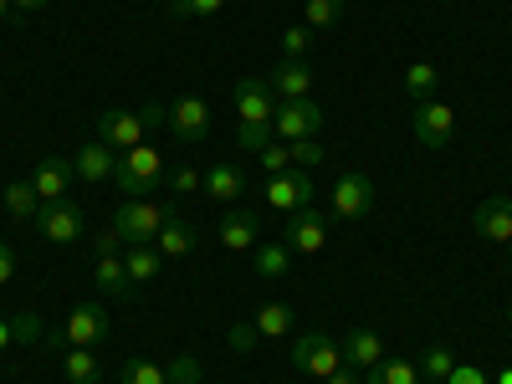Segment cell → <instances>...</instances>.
Instances as JSON below:
<instances>
[{
  "label": "cell",
  "mask_w": 512,
  "mask_h": 384,
  "mask_svg": "<svg viewBox=\"0 0 512 384\" xmlns=\"http://www.w3.org/2000/svg\"><path fill=\"white\" fill-rule=\"evenodd\" d=\"M0 93H6V88H0Z\"/></svg>",
  "instance_id": "cell-52"
},
{
  "label": "cell",
  "mask_w": 512,
  "mask_h": 384,
  "mask_svg": "<svg viewBox=\"0 0 512 384\" xmlns=\"http://www.w3.org/2000/svg\"><path fill=\"white\" fill-rule=\"evenodd\" d=\"M282 246L292 251V256H313V251H323L328 246V221L318 216V210H292L287 216V226H282Z\"/></svg>",
  "instance_id": "cell-8"
},
{
  "label": "cell",
  "mask_w": 512,
  "mask_h": 384,
  "mask_svg": "<svg viewBox=\"0 0 512 384\" xmlns=\"http://www.w3.org/2000/svg\"><path fill=\"white\" fill-rule=\"evenodd\" d=\"M6 11H11V0H0V21H6Z\"/></svg>",
  "instance_id": "cell-49"
},
{
  "label": "cell",
  "mask_w": 512,
  "mask_h": 384,
  "mask_svg": "<svg viewBox=\"0 0 512 384\" xmlns=\"http://www.w3.org/2000/svg\"><path fill=\"white\" fill-rule=\"evenodd\" d=\"M308 47H313V26H287L282 31V52L287 57H308Z\"/></svg>",
  "instance_id": "cell-35"
},
{
  "label": "cell",
  "mask_w": 512,
  "mask_h": 384,
  "mask_svg": "<svg viewBox=\"0 0 512 384\" xmlns=\"http://www.w3.org/2000/svg\"><path fill=\"white\" fill-rule=\"evenodd\" d=\"M364 384H420V369L410 359H379Z\"/></svg>",
  "instance_id": "cell-25"
},
{
  "label": "cell",
  "mask_w": 512,
  "mask_h": 384,
  "mask_svg": "<svg viewBox=\"0 0 512 384\" xmlns=\"http://www.w3.org/2000/svg\"><path fill=\"white\" fill-rule=\"evenodd\" d=\"M497 384H512V364H507V369H502V374H497Z\"/></svg>",
  "instance_id": "cell-48"
},
{
  "label": "cell",
  "mask_w": 512,
  "mask_h": 384,
  "mask_svg": "<svg viewBox=\"0 0 512 384\" xmlns=\"http://www.w3.org/2000/svg\"><path fill=\"white\" fill-rule=\"evenodd\" d=\"M113 164H118V149H108L103 139H93V144H82V149L72 154V175L88 180V185H98V180H113Z\"/></svg>",
  "instance_id": "cell-14"
},
{
  "label": "cell",
  "mask_w": 512,
  "mask_h": 384,
  "mask_svg": "<svg viewBox=\"0 0 512 384\" xmlns=\"http://www.w3.org/2000/svg\"><path fill=\"white\" fill-rule=\"evenodd\" d=\"M216 236H221L226 251H251V246H256V216H251V210H236V216L221 221Z\"/></svg>",
  "instance_id": "cell-21"
},
{
  "label": "cell",
  "mask_w": 512,
  "mask_h": 384,
  "mask_svg": "<svg viewBox=\"0 0 512 384\" xmlns=\"http://www.w3.org/2000/svg\"><path fill=\"white\" fill-rule=\"evenodd\" d=\"M436 82H441V72H436L431 62H415V67L405 72V93H410L415 103H425V98L436 93Z\"/></svg>",
  "instance_id": "cell-29"
},
{
  "label": "cell",
  "mask_w": 512,
  "mask_h": 384,
  "mask_svg": "<svg viewBox=\"0 0 512 384\" xmlns=\"http://www.w3.org/2000/svg\"><path fill=\"white\" fill-rule=\"evenodd\" d=\"M456 364H461V359H456L446 344H436V349H425V359H420V374H425V379H436V384H446V374H451Z\"/></svg>",
  "instance_id": "cell-30"
},
{
  "label": "cell",
  "mask_w": 512,
  "mask_h": 384,
  "mask_svg": "<svg viewBox=\"0 0 512 384\" xmlns=\"http://www.w3.org/2000/svg\"><path fill=\"white\" fill-rule=\"evenodd\" d=\"M108 313L98 308V303H77L72 313H67V328L62 333H52V344H72V349H93V344H103L108 338Z\"/></svg>",
  "instance_id": "cell-5"
},
{
  "label": "cell",
  "mask_w": 512,
  "mask_h": 384,
  "mask_svg": "<svg viewBox=\"0 0 512 384\" xmlns=\"http://www.w3.org/2000/svg\"><path fill=\"white\" fill-rule=\"evenodd\" d=\"M472 226H477V236H487V241L507 246V241H512V200H502V195H497V200H482Z\"/></svg>",
  "instance_id": "cell-17"
},
{
  "label": "cell",
  "mask_w": 512,
  "mask_h": 384,
  "mask_svg": "<svg viewBox=\"0 0 512 384\" xmlns=\"http://www.w3.org/2000/svg\"><path fill=\"white\" fill-rule=\"evenodd\" d=\"M267 88H277L282 98H308V88H313V67H308L303 57H282V62L272 67V77H267Z\"/></svg>",
  "instance_id": "cell-16"
},
{
  "label": "cell",
  "mask_w": 512,
  "mask_h": 384,
  "mask_svg": "<svg viewBox=\"0 0 512 384\" xmlns=\"http://www.w3.org/2000/svg\"><path fill=\"white\" fill-rule=\"evenodd\" d=\"M410 128H415V139H420L425 149H446L451 134H456V113H451L446 103H436V98H425V103H415Z\"/></svg>",
  "instance_id": "cell-9"
},
{
  "label": "cell",
  "mask_w": 512,
  "mask_h": 384,
  "mask_svg": "<svg viewBox=\"0 0 512 384\" xmlns=\"http://www.w3.org/2000/svg\"><path fill=\"white\" fill-rule=\"evenodd\" d=\"M205 175H195L190 164H175V175H169V195H195Z\"/></svg>",
  "instance_id": "cell-36"
},
{
  "label": "cell",
  "mask_w": 512,
  "mask_h": 384,
  "mask_svg": "<svg viewBox=\"0 0 512 384\" xmlns=\"http://www.w3.org/2000/svg\"><path fill=\"white\" fill-rule=\"evenodd\" d=\"M236 113H241V123H272V113H277V103H272V88L262 77H236Z\"/></svg>",
  "instance_id": "cell-13"
},
{
  "label": "cell",
  "mask_w": 512,
  "mask_h": 384,
  "mask_svg": "<svg viewBox=\"0 0 512 384\" xmlns=\"http://www.w3.org/2000/svg\"><path fill=\"white\" fill-rule=\"evenodd\" d=\"M11 6H16V11H26V16H36V11H47L52 0H11Z\"/></svg>",
  "instance_id": "cell-45"
},
{
  "label": "cell",
  "mask_w": 512,
  "mask_h": 384,
  "mask_svg": "<svg viewBox=\"0 0 512 384\" xmlns=\"http://www.w3.org/2000/svg\"><path fill=\"white\" fill-rule=\"evenodd\" d=\"M236 144H241V154H262L272 144V123H241L236 128Z\"/></svg>",
  "instance_id": "cell-32"
},
{
  "label": "cell",
  "mask_w": 512,
  "mask_h": 384,
  "mask_svg": "<svg viewBox=\"0 0 512 384\" xmlns=\"http://www.w3.org/2000/svg\"><path fill=\"white\" fill-rule=\"evenodd\" d=\"M31 185H36L41 205L67 200V190H72V164H67V159H41V164L31 169Z\"/></svg>",
  "instance_id": "cell-15"
},
{
  "label": "cell",
  "mask_w": 512,
  "mask_h": 384,
  "mask_svg": "<svg viewBox=\"0 0 512 384\" xmlns=\"http://www.w3.org/2000/svg\"><path fill=\"white\" fill-rule=\"evenodd\" d=\"M200 190H205L210 200L231 205V200H241V195H246V175H241L236 164H210V169H205V180H200Z\"/></svg>",
  "instance_id": "cell-19"
},
{
  "label": "cell",
  "mask_w": 512,
  "mask_h": 384,
  "mask_svg": "<svg viewBox=\"0 0 512 384\" xmlns=\"http://www.w3.org/2000/svg\"><path fill=\"white\" fill-rule=\"evenodd\" d=\"M93 282H98V292H108V297L128 292V272H123V256H98V272H93Z\"/></svg>",
  "instance_id": "cell-27"
},
{
  "label": "cell",
  "mask_w": 512,
  "mask_h": 384,
  "mask_svg": "<svg viewBox=\"0 0 512 384\" xmlns=\"http://www.w3.org/2000/svg\"><path fill=\"white\" fill-rule=\"evenodd\" d=\"M256 159H262V169H267V180H272V175H282V169H292V144H287V139H282V144L272 139V144H267L262 154H256Z\"/></svg>",
  "instance_id": "cell-33"
},
{
  "label": "cell",
  "mask_w": 512,
  "mask_h": 384,
  "mask_svg": "<svg viewBox=\"0 0 512 384\" xmlns=\"http://www.w3.org/2000/svg\"><path fill=\"white\" fill-rule=\"evenodd\" d=\"M221 6H226V0H175L180 16H216Z\"/></svg>",
  "instance_id": "cell-40"
},
{
  "label": "cell",
  "mask_w": 512,
  "mask_h": 384,
  "mask_svg": "<svg viewBox=\"0 0 512 384\" xmlns=\"http://www.w3.org/2000/svg\"><path fill=\"white\" fill-rule=\"evenodd\" d=\"M369 205H374V180L359 175V169L333 185V216H338V221H359V216H369Z\"/></svg>",
  "instance_id": "cell-11"
},
{
  "label": "cell",
  "mask_w": 512,
  "mask_h": 384,
  "mask_svg": "<svg viewBox=\"0 0 512 384\" xmlns=\"http://www.w3.org/2000/svg\"><path fill=\"white\" fill-rule=\"evenodd\" d=\"M62 374H67V384H98V379H103L93 349H67V354H62Z\"/></svg>",
  "instance_id": "cell-24"
},
{
  "label": "cell",
  "mask_w": 512,
  "mask_h": 384,
  "mask_svg": "<svg viewBox=\"0 0 512 384\" xmlns=\"http://www.w3.org/2000/svg\"><path fill=\"white\" fill-rule=\"evenodd\" d=\"M287 267H292V251L282 241L256 246V272H262V277H287Z\"/></svg>",
  "instance_id": "cell-28"
},
{
  "label": "cell",
  "mask_w": 512,
  "mask_h": 384,
  "mask_svg": "<svg viewBox=\"0 0 512 384\" xmlns=\"http://www.w3.org/2000/svg\"><path fill=\"white\" fill-rule=\"evenodd\" d=\"M328 154H323V144L318 139H297L292 144V164H303V169H313V164H323Z\"/></svg>",
  "instance_id": "cell-37"
},
{
  "label": "cell",
  "mask_w": 512,
  "mask_h": 384,
  "mask_svg": "<svg viewBox=\"0 0 512 384\" xmlns=\"http://www.w3.org/2000/svg\"><path fill=\"white\" fill-rule=\"evenodd\" d=\"M323 384H359V379H354V369H333Z\"/></svg>",
  "instance_id": "cell-47"
},
{
  "label": "cell",
  "mask_w": 512,
  "mask_h": 384,
  "mask_svg": "<svg viewBox=\"0 0 512 384\" xmlns=\"http://www.w3.org/2000/svg\"><path fill=\"white\" fill-rule=\"evenodd\" d=\"M292 369L297 374H313V379H328L333 369H344V354L328 344V333H303L292 344Z\"/></svg>",
  "instance_id": "cell-7"
},
{
  "label": "cell",
  "mask_w": 512,
  "mask_h": 384,
  "mask_svg": "<svg viewBox=\"0 0 512 384\" xmlns=\"http://www.w3.org/2000/svg\"><path fill=\"white\" fill-rule=\"evenodd\" d=\"M93 246H98V256H123V246H128V241L108 226V231H98V236H93Z\"/></svg>",
  "instance_id": "cell-41"
},
{
  "label": "cell",
  "mask_w": 512,
  "mask_h": 384,
  "mask_svg": "<svg viewBox=\"0 0 512 384\" xmlns=\"http://www.w3.org/2000/svg\"><path fill=\"white\" fill-rule=\"evenodd\" d=\"M169 128H175L180 144H205L210 139V103L205 98H175V108H169Z\"/></svg>",
  "instance_id": "cell-12"
},
{
  "label": "cell",
  "mask_w": 512,
  "mask_h": 384,
  "mask_svg": "<svg viewBox=\"0 0 512 384\" xmlns=\"http://www.w3.org/2000/svg\"><path fill=\"white\" fill-rule=\"evenodd\" d=\"M338 16H344V0H308V26H313V31L333 26Z\"/></svg>",
  "instance_id": "cell-34"
},
{
  "label": "cell",
  "mask_w": 512,
  "mask_h": 384,
  "mask_svg": "<svg viewBox=\"0 0 512 384\" xmlns=\"http://www.w3.org/2000/svg\"><path fill=\"white\" fill-rule=\"evenodd\" d=\"M507 323H512V297H507Z\"/></svg>",
  "instance_id": "cell-50"
},
{
  "label": "cell",
  "mask_w": 512,
  "mask_h": 384,
  "mask_svg": "<svg viewBox=\"0 0 512 384\" xmlns=\"http://www.w3.org/2000/svg\"><path fill=\"white\" fill-rule=\"evenodd\" d=\"M308 200H313V180H308L297 164L267 180V205H272V210H282V216H292V210H303Z\"/></svg>",
  "instance_id": "cell-10"
},
{
  "label": "cell",
  "mask_w": 512,
  "mask_h": 384,
  "mask_svg": "<svg viewBox=\"0 0 512 384\" xmlns=\"http://www.w3.org/2000/svg\"><path fill=\"white\" fill-rule=\"evenodd\" d=\"M164 221H169V210H164L159 200H123V205L113 210V231H118L128 246H149Z\"/></svg>",
  "instance_id": "cell-2"
},
{
  "label": "cell",
  "mask_w": 512,
  "mask_h": 384,
  "mask_svg": "<svg viewBox=\"0 0 512 384\" xmlns=\"http://www.w3.org/2000/svg\"><path fill=\"white\" fill-rule=\"evenodd\" d=\"M256 333L262 338H282V333H292V308L287 303H267V308H256Z\"/></svg>",
  "instance_id": "cell-26"
},
{
  "label": "cell",
  "mask_w": 512,
  "mask_h": 384,
  "mask_svg": "<svg viewBox=\"0 0 512 384\" xmlns=\"http://www.w3.org/2000/svg\"><path fill=\"white\" fill-rule=\"evenodd\" d=\"M123 384H169V369L154 359H128L123 364Z\"/></svg>",
  "instance_id": "cell-31"
},
{
  "label": "cell",
  "mask_w": 512,
  "mask_h": 384,
  "mask_svg": "<svg viewBox=\"0 0 512 384\" xmlns=\"http://www.w3.org/2000/svg\"><path fill=\"white\" fill-rule=\"evenodd\" d=\"M11 328H16V344H36V338H41V318L36 313H16Z\"/></svg>",
  "instance_id": "cell-39"
},
{
  "label": "cell",
  "mask_w": 512,
  "mask_h": 384,
  "mask_svg": "<svg viewBox=\"0 0 512 384\" xmlns=\"http://www.w3.org/2000/svg\"><path fill=\"white\" fill-rule=\"evenodd\" d=\"M0 205L11 210V221H36V210H41V195L31 180H11L6 195H0Z\"/></svg>",
  "instance_id": "cell-22"
},
{
  "label": "cell",
  "mask_w": 512,
  "mask_h": 384,
  "mask_svg": "<svg viewBox=\"0 0 512 384\" xmlns=\"http://www.w3.org/2000/svg\"><path fill=\"white\" fill-rule=\"evenodd\" d=\"M169 384H200V359L195 354H180L175 369H169Z\"/></svg>",
  "instance_id": "cell-38"
},
{
  "label": "cell",
  "mask_w": 512,
  "mask_h": 384,
  "mask_svg": "<svg viewBox=\"0 0 512 384\" xmlns=\"http://www.w3.org/2000/svg\"><path fill=\"white\" fill-rule=\"evenodd\" d=\"M36 236L52 241V246H72V241L88 236V221H82V210L72 200H52V205L36 210Z\"/></svg>",
  "instance_id": "cell-3"
},
{
  "label": "cell",
  "mask_w": 512,
  "mask_h": 384,
  "mask_svg": "<svg viewBox=\"0 0 512 384\" xmlns=\"http://www.w3.org/2000/svg\"><path fill=\"white\" fill-rule=\"evenodd\" d=\"M446 384H487V374H482V369H472V364H456V369L446 374Z\"/></svg>",
  "instance_id": "cell-42"
},
{
  "label": "cell",
  "mask_w": 512,
  "mask_h": 384,
  "mask_svg": "<svg viewBox=\"0 0 512 384\" xmlns=\"http://www.w3.org/2000/svg\"><path fill=\"white\" fill-rule=\"evenodd\" d=\"M318 128H323V108H318L313 98H282L277 113H272V134H282L287 144L313 139Z\"/></svg>",
  "instance_id": "cell-4"
},
{
  "label": "cell",
  "mask_w": 512,
  "mask_h": 384,
  "mask_svg": "<svg viewBox=\"0 0 512 384\" xmlns=\"http://www.w3.org/2000/svg\"><path fill=\"white\" fill-rule=\"evenodd\" d=\"M159 175H164V154L149 149V144L118 154V164H113V185H118V195H128V200H144V195L159 185Z\"/></svg>",
  "instance_id": "cell-1"
},
{
  "label": "cell",
  "mask_w": 512,
  "mask_h": 384,
  "mask_svg": "<svg viewBox=\"0 0 512 384\" xmlns=\"http://www.w3.org/2000/svg\"><path fill=\"white\" fill-rule=\"evenodd\" d=\"M195 241H200V231H195L190 221L169 216V221L159 226V236H154V251H159V256H169V262H180V256H190V251H195Z\"/></svg>",
  "instance_id": "cell-18"
},
{
  "label": "cell",
  "mask_w": 512,
  "mask_h": 384,
  "mask_svg": "<svg viewBox=\"0 0 512 384\" xmlns=\"http://www.w3.org/2000/svg\"><path fill=\"white\" fill-rule=\"evenodd\" d=\"M11 277H16V251H11L6 241H0V287H6Z\"/></svg>",
  "instance_id": "cell-44"
},
{
  "label": "cell",
  "mask_w": 512,
  "mask_h": 384,
  "mask_svg": "<svg viewBox=\"0 0 512 384\" xmlns=\"http://www.w3.org/2000/svg\"><path fill=\"white\" fill-rule=\"evenodd\" d=\"M256 344V323H236L231 328V349H251Z\"/></svg>",
  "instance_id": "cell-43"
},
{
  "label": "cell",
  "mask_w": 512,
  "mask_h": 384,
  "mask_svg": "<svg viewBox=\"0 0 512 384\" xmlns=\"http://www.w3.org/2000/svg\"><path fill=\"white\" fill-rule=\"evenodd\" d=\"M16 344V328H11V318H0V349H11Z\"/></svg>",
  "instance_id": "cell-46"
},
{
  "label": "cell",
  "mask_w": 512,
  "mask_h": 384,
  "mask_svg": "<svg viewBox=\"0 0 512 384\" xmlns=\"http://www.w3.org/2000/svg\"><path fill=\"white\" fill-rule=\"evenodd\" d=\"M507 262H512V241H507Z\"/></svg>",
  "instance_id": "cell-51"
},
{
  "label": "cell",
  "mask_w": 512,
  "mask_h": 384,
  "mask_svg": "<svg viewBox=\"0 0 512 384\" xmlns=\"http://www.w3.org/2000/svg\"><path fill=\"white\" fill-rule=\"evenodd\" d=\"M144 134H149L144 108H139V113H128V108H108V113H98V139H103L108 149H118V154L139 149Z\"/></svg>",
  "instance_id": "cell-6"
},
{
  "label": "cell",
  "mask_w": 512,
  "mask_h": 384,
  "mask_svg": "<svg viewBox=\"0 0 512 384\" xmlns=\"http://www.w3.org/2000/svg\"><path fill=\"white\" fill-rule=\"evenodd\" d=\"M384 359V338L374 333V328H354L349 338H344V364L349 369H374Z\"/></svg>",
  "instance_id": "cell-20"
},
{
  "label": "cell",
  "mask_w": 512,
  "mask_h": 384,
  "mask_svg": "<svg viewBox=\"0 0 512 384\" xmlns=\"http://www.w3.org/2000/svg\"><path fill=\"white\" fill-rule=\"evenodd\" d=\"M159 262H164V256H159L154 246H123V272H128V282H154V277H159Z\"/></svg>",
  "instance_id": "cell-23"
}]
</instances>
